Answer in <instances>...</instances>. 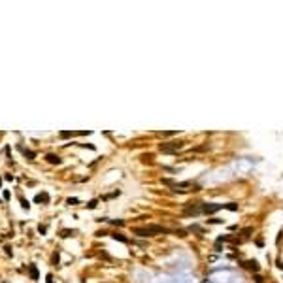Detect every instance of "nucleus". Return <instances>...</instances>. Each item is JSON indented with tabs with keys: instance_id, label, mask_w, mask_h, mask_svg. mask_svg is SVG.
Wrapping results in <instances>:
<instances>
[{
	"instance_id": "22",
	"label": "nucleus",
	"mask_w": 283,
	"mask_h": 283,
	"mask_svg": "<svg viewBox=\"0 0 283 283\" xmlns=\"http://www.w3.org/2000/svg\"><path fill=\"white\" fill-rule=\"evenodd\" d=\"M4 200H9V191H4Z\"/></svg>"
},
{
	"instance_id": "16",
	"label": "nucleus",
	"mask_w": 283,
	"mask_h": 283,
	"mask_svg": "<svg viewBox=\"0 0 283 283\" xmlns=\"http://www.w3.org/2000/svg\"><path fill=\"white\" fill-rule=\"evenodd\" d=\"M96 204H98V200H91V202H87V208H89V210H95Z\"/></svg>"
},
{
	"instance_id": "3",
	"label": "nucleus",
	"mask_w": 283,
	"mask_h": 283,
	"mask_svg": "<svg viewBox=\"0 0 283 283\" xmlns=\"http://www.w3.org/2000/svg\"><path fill=\"white\" fill-rule=\"evenodd\" d=\"M223 208H225V204H204V202H200V213H204V215H212V213L219 212V210H223Z\"/></svg>"
},
{
	"instance_id": "23",
	"label": "nucleus",
	"mask_w": 283,
	"mask_h": 283,
	"mask_svg": "<svg viewBox=\"0 0 283 283\" xmlns=\"http://www.w3.org/2000/svg\"><path fill=\"white\" fill-rule=\"evenodd\" d=\"M279 268H281V270H283V262H279Z\"/></svg>"
},
{
	"instance_id": "12",
	"label": "nucleus",
	"mask_w": 283,
	"mask_h": 283,
	"mask_svg": "<svg viewBox=\"0 0 283 283\" xmlns=\"http://www.w3.org/2000/svg\"><path fill=\"white\" fill-rule=\"evenodd\" d=\"M111 238H113V240H119V242H123V244H127V242H128L123 234H117V232H115V234H111Z\"/></svg>"
},
{
	"instance_id": "2",
	"label": "nucleus",
	"mask_w": 283,
	"mask_h": 283,
	"mask_svg": "<svg viewBox=\"0 0 283 283\" xmlns=\"http://www.w3.org/2000/svg\"><path fill=\"white\" fill-rule=\"evenodd\" d=\"M164 185H170L174 191H200V185L194 183V181H172V179H162Z\"/></svg>"
},
{
	"instance_id": "4",
	"label": "nucleus",
	"mask_w": 283,
	"mask_h": 283,
	"mask_svg": "<svg viewBox=\"0 0 283 283\" xmlns=\"http://www.w3.org/2000/svg\"><path fill=\"white\" fill-rule=\"evenodd\" d=\"M183 147L181 142H174V143H161V151L162 153H178Z\"/></svg>"
},
{
	"instance_id": "21",
	"label": "nucleus",
	"mask_w": 283,
	"mask_h": 283,
	"mask_svg": "<svg viewBox=\"0 0 283 283\" xmlns=\"http://www.w3.org/2000/svg\"><path fill=\"white\" fill-rule=\"evenodd\" d=\"M45 279H47V283H53V276L47 274V277H45Z\"/></svg>"
},
{
	"instance_id": "9",
	"label": "nucleus",
	"mask_w": 283,
	"mask_h": 283,
	"mask_svg": "<svg viewBox=\"0 0 283 283\" xmlns=\"http://www.w3.org/2000/svg\"><path fill=\"white\" fill-rule=\"evenodd\" d=\"M28 274L32 279H38V268H36V264H30L28 266Z\"/></svg>"
},
{
	"instance_id": "11",
	"label": "nucleus",
	"mask_w": 283,
	"mask_h": 283,
	"mask_svg": "<svg viewBox=\"0 0 283 283\" xmlns=\"http://www.w3.org/2000/svg\"><path fill=\"white\" fill-rule=\"evenodd\" d=\"M60 138H72V136H79V132H70V130H63L59 134Z\"/></svg>"
},
{
	"instance_id": "13",
	"label": "nucleus",
	"mask_w": 283,
	"mask_h": 283,
	"mask_svg": "<svg viewBox=\"0 0 283 283\" xmlns=\"http://www.w3.org/2000/svg\"><path fill=\"white\" fill-rule=\"evenodd\" d=\"M187 230H189V232H202V226H198V225H191Z\"/></svg>"
},
{
	"instance_id": "14",
	"label": "nucleus",
	"mask_w": 283,
	"mask_h": 283,
	"mask_svg": "<svg viewBox=\"0 0 283 283\" xmlns=\"http://www.w3.org/2000/svg\"><path fill=\"white\" fill-rule=\"evenodd\" d=\"M225 208H226V210H230V212H236V210H238V204L230 202V204H225Z\"/></svg>"
},
{
	"instance_id": "1",
	"label": "nucleus",
	"mask_w": 283,
	"mask_h": 283,
	"mask_svg": "<svg viewBox=\"0 0 283 283\" xmlns=\"http://www.w3.org/2000/svg\"><path fill=\"white\" fill-rule=\"evenodd\" d=\"M172 230L166 228L162 225H147V226H136L132 228V234L142 236V238H149V236H157V234H170Z\"/></svg>"
},
{
	"instance_id": "18",
	"label": "nucleus",
	"mask_w": 283,
	"mask_h": 283,
	"mask_svg": "<svg viewBox=\"0 0 283 283\" xmlns=\"http://www.w3.org/2000/svg\"><path fill=\"white\" fill-rule=\"evenodd\" d=\"M45 230H47V228H45V225H40V226H38V232H40V234H45Z\"/></svg>"
},
{
	"instance_id": "10",
	"label": "nucleus",
	"mask_w": 283,
	"mask_h": 283,
	"mask_svg": "<svg viewBox=\"0 0 283 283\" xmlns=\"http://www.w3.org/2000/svg\"><path fill=\"white\" fill-rule=\"evenodd\" d=\"M76 234H78V230H68V228H64L63 232H60L63 238H70V236H76Z\"/></svg>"
},
{
	"instance_id": "5",
	"label": "nucleus",
	"mask_w": 283,
	"mask_h": 283,
	"mask_svg": "<svg viewBox=\"0 0 283 283\" xmlns=\"http://www.w3.org/2000/svg\"><path fill=\"white\" fill-rule=\"evenodd\" d=\"M45 161H47L49 164H60L63 161H60L59 155H55V153H49V155H45Z\"/></svg>"
},
{
	"instance_id": "24",
	"label": "nucleus",
	"mask_w": 283,
	"mask_h": 283,
	"mask_svg": "<svg viewBox=\"0 0 283 283\" xmlns=\"http://www.w3.org/2000/svg\"><path fill=\"white\" fill-rule=\"evenodd\" d=\"M0 187H2V179H0Z\"/></svg>"
},
{
	"instance_id": "20",
	"label": "nucleus",
	"mask_w": 283,
	"mask_h": 283,
	"mask_svg": "<svg viewBox=\"0 0 283 283\" xmlns=\"http://www.w3.org/2000/svg\"><path fill=\"white\" fill-rule=\"evenodd\" d=\"M4 249H6V255H12V247H9V245H6Z\"/></svg>"
},
{
	"instance_id": "6",
	"label": "nucleus",
	"mask_w": 283,
	"mask_h": 283,
	"mask_svg": "<svg viewBox=\"0 0 283 283\" xmlns=\"http://www.w3.org/2000/svg\"><path fill=\"white\" fill-rule=\"evenodd\" d=\"M34 202H38V204H40V202L47 204V202H49V194H47V193H38V194L34 196Z\"/></svg>"
},
{
	"instance_id": "8",
	"label": "nucleus",
	"mask_w": 283,
	"mask_h": 283,
	"mask_svg": "<svg viewBox=\"0 0 283 283\" xmlns=\"http://www.w3.org/2000/svg\"><path fill=\"white\" fill-rule=\"evenodd\" d=\"M19 149H21V153H23V155L28 159V161H32V159H36V153L32 151V149H25L23 146H19Z\"/></svg>"
},
{
	"instance_id": "7",
	"label": "nucleus",
	"mask_w": 283,
	"mask_h": 283,
	"mask_svg": "<svg viewBox=\"0 0 283 283\" xmlns=\"http://www.w3.org/2000/svg\"><path fill=\"white\" fill-rule=\"evenodd\" d=\"M244 266H245V268H249V270H253V272H259L260 270V266H259V262H257V260H247V262H244Z\"/></svg>"
},
{
	"instance_id": "19",
	"label": "nucleus",
	"mask_w": 283,
	"mask_h": 283,
	"mask_svg": "<svg viewBox=\"0 0 283 283\" xmlns=\"http://www.w3.org/2000/svg\"><path fill=\"white\" fill-rule=\"evenodd\" d=\"M53 264H59V253L53 255Z\"/></svg>"
},
{
	"instance_id": "15",
	"label": "nucleus",
	"mask_w": 283,
	"mask_h": 283,
	"mask_svg": "<svg viewBox=\"0 0 283 283\" xmlns=\"http://www.w3.org/2000/svg\"><path fill=\"white\" fill-rule=\"evenodd\" d=\"M19 200H21V206H23V208H25V210H28V208H30V204H28V200H25L23 196H19Z\"/></svg>"
},
{
	"instance_id": "17",
	"label": "nucleus",
	"mask_w": 283,
	"mask_h": 283,
	"mask_svg": "<svg viewBox=\"0 0 283 283\" xmlns=\"http://www.w3.org/2000/svg\"><path fill=\"white\" fill-rule=\"evenodd\" d=\"M66 202H68L70 206H74V204H78L79 200H78V198H68V200H66Z\"/></svg>"
}]
</instances>
